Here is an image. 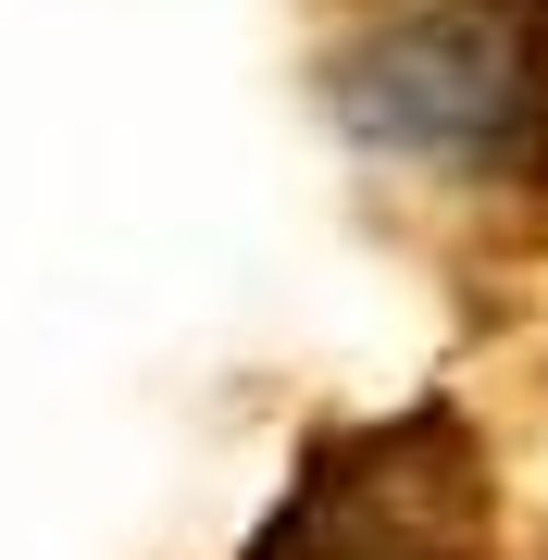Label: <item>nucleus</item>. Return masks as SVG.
I'll return each instance as SVG.
<instances>
[{
	"instance_id": "f257e3e1",
	"label": "nucleus",
	"mask_w": 548,
	"mask_h": 560,
	"mask_svg": "<svg viewBox=\"0 0 548 560\" xmlns=\"http://www.w3.org/2000/svg\"><path fill=\"white\" fill-rule=\"evenodd\" d=\"M312 101L462 261L548 249V0H312Z\"/></svg>"
},
{
	"instance_id": "f03ea898",
	"label": "nucleus",
	"mask_w": 548,
	"mask_h": 560,
	"mask_svg": "<svg viewBox=\"0 0 548 560\" xmlns=\"http://www.w3.org/2000/svg\"><path fill=\"white\" fill-rule=\"evenodd\" d=\"M237 560H524L499 448L462 399H411L362 423H312L263 536Z\"/></svg>"
}]
</instances>
